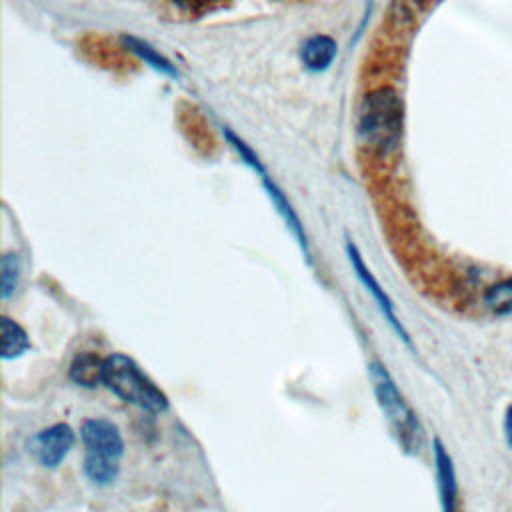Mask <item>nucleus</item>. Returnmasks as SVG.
I'll list each match as a JSON object with an SVG mask.
<instances>
[{
	"instance_id": "obj_1",
	"label": "nucleus",
	"mask_w": 512,
	"mask_h": 512,
	"mask_svg": "<svg viewBox=\"0 0 512 512\" xmlns=\"http://www.w3.org/2000/svg\"><path fill=\"white\" fill-rule=\"evenodd\" d=\"M356 132L372 156H390L398 150L404 132V102L390 86L370 90L358 108Z\"/></svg>"
},
{
	"instance_id": "obj_2",
	"label": "nucleus",
	"mask_w": 512,
	"mask_h": 512,
	"mask_svg": "<svg viewBox=\"0 0 512 512\" xmlns=\"http://www.w3.org/2000/svg\"><path fill=\"white\" fill-rule=\"evenodd\" d=\"M368 378H370L376 402L400 450L408 456L420 454L426 440L424 426L418 414L414 412V408L408 404V400L400 392L388 368L382 362L372 360L368 362Z\"/></svg>"
},
{
	"instance_id": "obj_3",
	"label": "nucleus",
	"mask_w": 512,
	"mask_h": 512,
	"mask_svg": "<svg viewBox=\"0 0 512 512\" xmlns=\"http://www.w3.org/2000/svg\"><path fill=\"white\" fill-rule=\"evenodd\" d=\"M84 444L82 470L96 486H108L118 478L124 438L120 428L106 418H86L80 426Z\"/></svg>"
},
{
	"instance_id": "obj_4",
	"label": "nucleus",
	"mask_w": 512,
	"mask_h": 512,
	"mask_svg": "<svg viewBox=\"0 0 512 512\" xmlns=\"http://www.w3.org/2000/svg\"><path fill=\"white\" fill-rule=\"evenodd\" d=\"M102 384L120 400L152 414H162L170 406L168 396L142 372L136 360L120 352L104 358Z\"/></svg>"
},
{
	"instance_id": "obj_5",
	"label": "nucleus",
	"mask_w": 512,
	"mask_h": 512,
	"mask_svg": "<svg viewBox=\"0 0 512 512\" xmlns=\"http://www.w3.org/2000/svg\"><path fill=\"white\" fill-rule=\"evenodd\" d=\"M346 254H348V260H350V264H352V270H354L356 278H358L360 284L366 288V292L372 294V300L376 302V306H378V310L382 312V316H384V320L388 322V326L396 332V336H398L408 348L414 350L412 338H410L408 330L404 328V324L400 322L392 298L386 294V290L380 286V282L376 280V276H374V274L370 272V268L364 264L362 254L358 252V248H356L350 240L346 242Z\"/></svg>"
},
{
	"instance_id": "obj_6",
	"label": "nucleus",
	"mask_w": 512,
	"mask_h": 512,
	"mask_svg": "<svg viewBox=\"0 0 512 512\" xmlns=\"http://www.w3.org/2000/svg\"><path fill=\"white\" fill-rule=\"evenodd\" d=\"M76 442L74 430L66 422L42 428L30 438V454L44 468H56Z\"/></svg>"
},
{
	"instance_id": "obj_7",
	"label": "nucleus",
	"mask_w": 512,
	"mask_h": 512,
	"mask_svg": "<svg viewBox=\"0 0 512 512\" xmlns=\"http://www.w3.org/2000/svg\"><path fill=\"white\" fill-rule=\"evenodd\" d=\"M228 138H230V142L234 144V148L240 152V156L248 162V164H252L260 174H262V184H264V188H266V192H268V196H270V200H272V204L276 206V210H278V214L282 216V220L286 222V226H288V230L292 232V236L296 238V242L300 244V248H302V252H304V258L308 260V264H312V260H310V246H308V236H306V232H304V226H302V222H300V218H298V214L294 212V208H292V204L286 200V196L282 194V190L274 184V182H270V178L262 172V168H260V164H258V158H254V154L244 146V142H240L238 138H234L232 134H228Z\"/></svg>"
},
{
	"instance_id": "obj_8",
	"label": "nucleus",
	"mask_w": 512,
	"mask_h": 512,
	"mask_svg": "<svg viewBox=\"0 0 512 512\" xmlns=\"http://www.w3.org/2000/svg\"><path fill=\"white\" fill-rule=\"evenodd\" d=\"M432 452H434V468H436V484L440 494V506L442 512H460L458 504V480L452 456L448 454L446 446L440 438L432 440Z\"/></svg>"
},
{
	"instance_id": "obj_9",
	"label": "nucleus",
	"mask_w": 512,
	"mask_h": 512,
	"mask_svg": "<svg viewBox=\"0 0 512 512\" xmlns=\"http://www.w3.org/2000/svg\"><path fill=\"white\" fill-rule=\"evenodd\" d=\"M336 54H338L336 40L326 34H314V36L306 38L300 48V58H302L304 66L312 72L326 70L332 64V60L336 58Z\"/></svg>"
},
{
	"instance_id": "obj_10",
	"label": "nucleus",
	"mask_w": 512,
	"mask_h": 512,
	"mask_svg": "<svg viewBox=\"0 0 512 512\" xmlns=\"http://www.w3.org/2000/svg\"><path fill=\"white\" fill-rule=\"evenodd\" d=\"M102 374H104V358L96 356L94 352L76 354L68 368L70 380L86 388H94L102 384Z\"/></svg>"
},
{
	"instance_id": "obj_11",
	"label": "nucleus",
	"mask_w": 512,
	"mask_h": 512,
	"mask_svg": "<svg viewBox=\"0 0 512 512\" xmlns=\"http://www.w3.org/2000/svg\"><path fill=\"white\" fill-rule=\"evenodd\" d=\"M0 332H2V360H14L20 358L24 352L30 350V338L26 330L12 318L2 316L0 318Z\"/></svg>"
},
{
	"instance_id": "obj_12",
	"label": "nucleus",
	"mask_w": 512,
	"mask_h": 512,
	"mask_svg": "<svg viewBox=\"0 0 512 512\" xmlns=\"http://www.w3.org/2000/svg\"><path fill=\"white\" fill-rule=\"evenodd\" d=\"M122 40H124V46H126L134 56H138L144 64L152 66L154 70H158V72H162V74H170V76H176V74H178V70L172 66V62L166 60L162 54H158L148 42L138 40V38H134V36H124Z\"/></svg>"
},
{
	"instance_id": "obj_13",
	"label": "nucleus",
	"mask_w": 512,
	"mask_h": 512,
	"mask_svg": "<svg viewBox=\"0 0 512 512\" xmlns=\"http://www.w3.org/2000/svg\"><path fill=\"white\" fill-rule=\"evenodd\" d=\"M484 304L494 316H510L512 314V276L494 282L484 292Z\"/></svg>"
},
{
	"instance_id": "obj_14",
	"label": "nucleus",
	"mask_w": 512,
	"mask_h": 512,
	"mask_svg": "<svg viewBox=\"0 0 512 512\" xmlns=\"http://www.w3.org/2000/svg\"><path fill=\"white\" fill-rule=\"evenodd\" d=\"M0 296L2 300H8L14 296V292L18 290L20 284V274H22V264H20V256L14 252H6L2 256V264H0Z\"/></svg>"
},
{
	"instance_id": "obj_15",
	"label": "nucleus",
	"mask_w": 512,
	"mask_h": 512,
	"mask_svg": "<svg viewBox=\"0 0 512 512\" xmlns=\"http://www.w3.org/2000/svg\"><path fill=\"white\" fill-rule=\"evenodd\" d=\"M170 4H174L176 8L190 12V14H202L208 10H214L218 6H222L226 0H168Z\"/></svg>"
},
{
	"instance_id": "obj_16",
	"label": "nucleus",
	"mask_w": 512,
	"mask_h": 512,
	"mask_svg": "<svg viewBox=\"0 0 512 512\" xmlns=\"http://www.w3.org/2000/svg\"><path fill=\"white\" fill-rule=\"evenodd\" d=\"M504 438L506 444L512 448V404L504 412Z\"/></svg>"
}]
</instances>
